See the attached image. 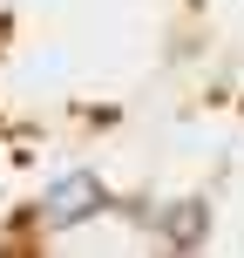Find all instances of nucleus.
I'll list each match as a JSON object with an SVG mask.
<instances>
[{
	"mask_svg": "<svg viewBox=\"0 0 244 258\" xmlns=\"http://www.w3.org/2000/svg\"><path fill=\"white\" fill-rule=\"evenodd\" d=\"M95 211H102V183H95L89 170H75V177H61L48 197H41V211H34V218L48 224V231H68V224H89Z\"/></svg>",
	"mask_w": 244,
	"mask_h": 258,
	"instance_id": "1",
	"label": "nucleus"
},
{
	"mask_svg": "<svg viewBox=\"0 0 244 258\" xmlns=\"http://www.w3.org/2000/svg\"><path fill=\"white\" fill-rule=\"evenodd\" d=\"M204 231H210V218H204L197 197H183V204L163 211V238H170V245H204Z\"/></svg>",
	"mask_w": 244,
	"mask_h": 258,
	"instance_id": "2",
	"label": "nucleus"
}]
</instances>
